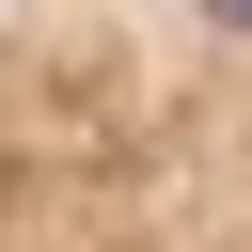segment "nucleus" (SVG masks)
<instances>
[{
	"instance_id": "obj_1",
	"label": "nucleus",
	"mask_w": 252,
	"mask_h": 252,
	"mask_svg": "<svg viewBox=\"0 0 252 252\" xmlns=\"http://www.w3.org/2000/svg\"><path fill=\"white\" fill-rule=\"evenodd\" d=\"M0 252H252V0H0Z\"/></svg>"
}]
</instances>
